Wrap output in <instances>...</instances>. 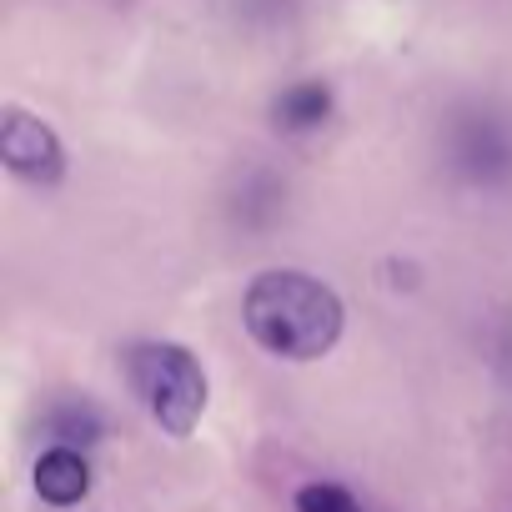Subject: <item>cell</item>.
<instances>
[{"mask_svg": "<svg viewBox=\"0 0 512 512\" xmlns=\"http://www.w3.org/2000/svg\"><path fill=\"white\" fill-rule=\"evenodd\" d=\"M246 332L287 362H312L342 337V302L307 272H262L241 302Z\"/></svg>", "mask_w": 512, "mask_h": 512, "instance_id": "cell-1", "label": "cell"}, {"mask_svg": "<svg viewBox=\"0 0 512 512\" xmlns=\"http://www.w3.org/2000/svg\"><path fill=\"white\" fill-rule=\"evenodd\" d=\"M126 382L146 402V412L171 432L186 437L206 412V372L176 342H141L126 352Z\"/></svg>", "mask_w": 512, "mask_h": 512, "instance_id": "cell-2", "label": "cell"}, {"mask_svg": "<svg viewBox=\"0 0 512 512\" xmlns=\"http://www.w3.org/2000/svg\"><path fill=\"white\" fill-rule=\"evenodd\" d=\"M0 161L31 186H56L61 171H66V151H61L56 131L41 126L26 111H11L6 126H0Z\"/></svg>", "mask_w": 512, "mask_h": 512, "instance_id": "cell-3", "label": "cell"}, {"mask_svg": "<svg viewBox=\"0 0 512 512\" xmlns=\"http://www.w3.org/2000/svg\"><path fill=\"white\" fill-rule=\"evenodd\" d=\"M36 492L56 507H71L91 492V467L76 447H51L41 462H36Z\"/></svg>", "mask_w": 512, "mask_h": 512, "instance_id": "cell-4", "label": "cell"}, {"mask_svg": "<svg viewBox=\"0 0 512 512\" xmlns=\"http://www.w3.org/2000/svg\"><path fill=\"white\" fill-rule=\"evenodd\" d=\"M327 116H332V91L322 81H302V86H292V91L277 96V126L292 131V136L317 131Z\"/></svg>", "mask_w": 512, "mask_h": 512, "instance_id": "cell-5", "label": "cell"}, {"mask_svg": "<svg viewBox=\"0 0 512 512\" xmlns=\"http://www.w3.org/2000/svg\"><path fill=\"white\" fill-rule=\"evenodd\" d=\"M297 512H362L352 492L332 487V482H312L297 492Z\"/></svg>", "mask_w": 512, "mask_h": 512, "instance_id": "cell-6", "label": "cell"}]
</instances>
